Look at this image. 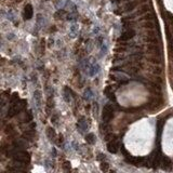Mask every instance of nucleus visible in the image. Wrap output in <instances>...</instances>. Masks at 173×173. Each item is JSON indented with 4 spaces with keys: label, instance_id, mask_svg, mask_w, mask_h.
I'll return each instance as SVG.
<instances>
[{
    "label": "nucleus",
    "instance_id": "obj_1",
    "mask_svg": "<svg viewBox=\"0 0 173 173\" xmlns=\"http://www.w3.org/2000/svg\"><path fill=\"white\" fill-rule=\"evenodd\" d=\"M114 116V107L111 104H106L103 109V120L105 122L109 121Z\"/></svg>",
    "mask_w": 173,
    "mask_h": 173
},
{
    "label": "nucleus",
    "instance_id": "obj_2",
    "mask_svg": "<svg viewBox=\"0 0 173 173\" xmlns=\"http://www.w3.org/2000/svg\"><path fill=\"white\" fill-rule=\"evenodd\" d=\"M107 148L111 153H116L118 150V148H119V142L116 141V140L111 141L107 145Z\"/></svg>",
    "mask_w": 173,
    "mask_h": 173
},
{
    "label": "nucleus",
    "instance_id": "obj_3",
    "mask_svg": "<svg viewBox=\"0 0 173 173\" xmlns=\"http://www.w3.org/2000/svg\"><path fill=\"white\" fill-rule=\"evenodd\" d=\"M133 35H134V32H133V30H128V32L124 33V34L121 36V38H120V39H122V40L130 39V38H132V37H133Z\"/></svg>",
    "mask_w": 173,
    "mask_h": 173
},
{
    "label": "nucleus",
    "instance_id": "obj_4",
    "mask_svg": "<svg viewBox=\"0 0 173 173\" xmlns=\"http://www.w3.org/2000/svg\"><path fill=\"white\" fill-rule=\"evenodd\" d=\"M33 15V9L30 6H27L25 8V19H30Z\"/></svg>",
    "mask_w": 173,
    "mask_h": 173
},
{
    "label": "nucleus",
    "instance_id": "obj_5",
    "mask_svg": "<svg viewBox=\"0 0 173 173\" xmlns=\"http://www.w3.org/2000/svg\"><path fill=\"white\" fill-rule=\"evenodd\" d=\"M166 6L169 8V10L173 12V0H166Z\"/></svg>",
    "mask_w": 173,
    "mask_h": 173
},
{
    "label": "nucleus",
    "instance_id": "obj_6",
    "mask_svg": "<svg viewBox=\"0 0 173 173\" xmlns=\"http://www.w3.org/2000/svg\"><path fill=\"white\" fill-rule=\"evenodd\" d=\"M86 139H87V141H88L89 143H93V142H94V135H93V134H88Z\"/></svg>",
    "mask_w": 173,
    "mask_h": 173
},
{
    "label": "nucleus",
    "instance_id": "obj_7",
    "mask_svg": "<svg viewBox=\"0 0 173 173\" xmlns=\"http://www.w3.org/2000/svg\"><path fill=\"white\" fill-rule=\"evenodd\" d=\"M101 168H102L103 171H107V169H108V165H107L106 162H105V163H102V165H101Z\"/></svg>",
    "mask_w": 173,
    "mask_h": 173
}]
</instances>
